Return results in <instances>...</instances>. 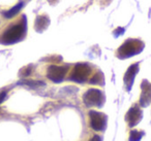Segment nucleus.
Returning <instances> with one entry per match:
<instances>
[{"mask_svg":"<svg viewBox=\"0 0 151 141\" xmlns=\"http://www.w3.org/2000/svg\"><path fill=\"white\" fill-rule=\"evenodd\" d=\"M26 34V17H22V21L13 25L3 32L0 37V42L3 44H13L20 41L24 38Z\"/></svg>","mask_w":151,"mask_h":141,"instance_id":"obj_1","label":"nucleus"},{"mask_svg":"<svg viewBox=\"0 0 151 141\" xmlns=\"http://www.w3.org/2000/svg\"><path fill=\"white\" fill-rule=\"evenodd\" d=\"M144 42L139 39H127L118 48L117 57L120 59H126L140 54L144 48Z\"/></svg>","mask_w":151,"mask_h":141,"instance_id":"obj_2","label":"nucleus"},{"mask_svg":"<svg viewBox=\"0 0 151 141\" xmlns=\"http://www.w3.org/2000/svg\"><path fill=\"white\" fill-rule=\"evenodd\" d=\"M83 101L85 105L88 107H101L105 102V96L101 90L97 89H89L86 93L83 95Z\"/></svg>","mask_w":151,"mask_h":141,"instance_id":"obj_3","label":"nucleus"},{"mask_svg":"<svg viewBox=\"0 0 151 141\" xmlns=\"http://www.w3.org/2000/svg\"><path fill=\"white\" fill-rule=\"evenodd\" d=\"M91 73V68L87 63H79L77 64L69 74V79L75 83H84L87 80Z\"/></svg>","mask_w":151,"mask_h":141,"instance_id":"obj_4","label":"nucleus"},{"mask_svg":"<svg viewBox=\"0 0 151 141\" xmlns=\"http://www.w3.org/2000/svg\"><path fill=\"white\" fill-rule=\"evenodd\" d=\"M68 70V66H56V65H51L47 70V76L50 80L58 83L64 79L65 75Z\"/></svg>","mask_w":151,"mask_h":141,"instance_id":"obj_5","label":"nucleus"},{"mask_svg":"<svg viewBox=\"0 0 151 141\" xmlns=\"http://www.w3.org/2000/svg\"><path fill=\"white\" fill-rule=\"evenodd\" d=\"M90 118V126L95 131H103L107 125V116L101 112H97L94 110H91L89 112Z\"/></svg>","mask_w":151,"mask_h":141,"instance_id":"obj_6","label":"nucleus"},{"mask_svg":"<svg viewBox=\"0 0 151 141\" xmlns=\"http://www.w3.org/2000/svg\"><path fill=\"white\" fill-rule=\"evenodd\" d=\"M141 118H142V110L137 105L130 107L125 116L126 122H127L128 126H129L130 128H132V127H134L136 125H138L139 122H140Z\"/></svg>","mask_w":151,"mask_h":141,"instance_id":"obj_7","label":"nucleus"},{"mask_svg":"<svg viewBox=\"0 0 151 141\" xmlns=\"http://www.w3.org/2000/svg\"><path fill=\"white\" fill-rule=\"evenodd\" d=\"M142 94L140 97V104L141 106H148L151 103V83L148 80H143L142 85Z\"/></svg>","mask_w":151,"mask_h":141,"instance_id":"obj_8","label":"nucleus"},{"mask_svg":"<svg viewBox=\"0 0 151 141\" xmlns=\"http://www.w3.org/2000/svg\"><path fill=\"white\" fill-rule=\"evenodd\" d=\"M139 71V64L136 63V64H132L128 67V69L126 70L125 74H124V83L126 85V90L129 91L132 89V85L134 83V76L137 75Z\"/></svg>","mask_w":151,"mask_h":141,"instance_id":"obj_9","label":"nucleus"},{"mask_svg":"<svg viewBox=\"0 0 151 141\" xmlns=\"http://www.w3.org/2000/svg\"><path fill=\"white\" fill-rule=\"evenodd\" d=\"M50 24V19H49L47 16H38L35 20V25H34V28H35L36 31L38 32H42L45 29H47Z\"/></svg>","mask_w":151,"mask_h":141,"instance_id":"obj_10","label":"nucleus"},{"mask_svg":"<svg viewBox=\"0 0 151 141\" xmlns=\"http://www.w3.org/2000/svg\"><path fill=\"white\" fill-rule=\"evenodd\" d=\"M23 7V3L22 2H20L19 4H17L16 6H14L12 9H9V11H6L5 13V17L6 18H9V19H11V18H13V17H15L16 15H17L18 13H19L20 11H21V9Z\"/></svg>","mask_w":151,"mask_h":141,"instance_id":"obj_11","label":"nucleus"},{"mask_svg":"<svg viewBox=\"0 0 151 141\" xmlns=\"http://www.w3.org/2000/svg\"><path fill=\"white\" fill-rule=\"evenodd\" d=\"M143 136H144V132L132 130L129 134V141H140Z\"/></svg>","mask_w":151,"mask_h":141,"instance_id":"obj_12","label":"nucleus"},{"mask_svg":"<svg viewBox=\"0 0 151 141\" xmlns=\"http://www.w3.org/2000/svg\"><path fill=\"white\" fill-rule=\"evenodd\" d=\"M90 83L92 85H103L104 83V75L101 72H97L94 76L92 77V79L90 80Z\"/></svg>","mask_w":151,"mask_h":141,"instance_id":"obj_13","label":"nucleus"},{"mask_svg":"<svg viewBox=\"0 0 151 141\" xmlns=\"http://www.w3.org/2000/svg\"><path fill=\"white\" fill-rule=\"evenodd\" d=\"M19 83L20 85H28V87H31V88H36V87H40V85H45L44 83H42V81H37V80H23Z\"/></svg>","mask_w":151,"mask_h":141,"instance_id":"obj_14","label":"nucleus"},{"mask_svg":"<svg viewBox=\"0 0 151 141\" xmlns=\"http://www.w3.org/2000/svg\"><path fill=\"white\" fill-rule=\"evenodd\" d=\"M31 71H32V66H31V65L24 67V68L22 69L21 71H20V76H23V77L28 76V75L31 73Z\"/></svg>","mask_w":151,"mask_h":141,"instance_id":"obj_15","label":"nucleus"},{"mask_svg":"<svg viewBox=\"0 0 151 141\" xmlns=\"http://www.w3.org/2000/svg\"><path fill=\"white\" fill-rule=\"evenodd\" d=\"M5 96H6V92H1L0 93V103H2L5 99Z\"/></svg>","mask_w":151,"mask_h":141,"instance_id":"obj_16","label":"nucleus"},{"mask_svg":"<svg viewBox=\"0 0 151 141\" xmlns=\"http://www.w3.org/2000/svg\"><path fill=\"white\" fill-rule=\"evenodd\" d=\"M89 141H101V137H99V136L95 135V136H93L92 138H91Z\"/></svg>","mask_w":151,"mask_h":141,"instance_id":"obj_17","label":"nucleus"}]
</instances>
